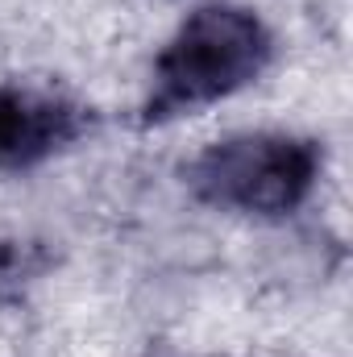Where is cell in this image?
Instances as JSON below:
<instances>
[{
	"mask_svg": "<svg viewBox=\"0 0 353 357\" xmlns=\"http://www.w3.org/2000/svg\"><path fill=\"white\" fill-rule=\"evenodd\" d=\"M274 63V33L266 17L237 0H208L191 8L163 42L150 91L142 100V125H171L195 116L237 91L254 88Z\"/></svg>",
	"mask_w": 353,
	"mask_h": 357,
	"instance_id": "obj_1",
	"label": "cell"
},
{
	"mask_svg": "<svg viewBox=\"0 0 353 357\" xmlns=\"http://www.w3.org/2000/svg\"><path fill=\"white\" fill-rule=\"evenodd\" d=\"M179 175L187 195L212 212L287 220L316 195L324 146L291 129H246L195 150Z\"/></svg>",
	"mask_w": 353,
	"mask_h": 357,
	"instance_id": "obj_2",
	"label": "cell"
},
{
	"mask_svg": "<svg viewBox=\"0 0 353 357\" xmlns=\"http://www.w3.org/2000/svg\"><path fill=\"white\" fill-rule=\"evenodd\" d=\"M100 116L80 96L50 84H0V175H25L75 150L96 133Z\"/></svg>",
	"mask_w": 353,
	"mask_h": 357,
	"instance_id": "obj_3",
	"label": "cell"
},
{
	"mask_svg": "<svg viewBox=\"0 0 353 357\" xmlns=\"http://www.w3.org/2000/svg\"><path fill=\"white\" fill-rule=\"evenodd\" d=\"M54 266V254L46 241L33 237H4L0 233V299L21 295L29 282H38Z\"/></svg>",
	"mask_w": 353,
	"mask_h": 357,
	"instance_id": "obj_4",
	"label": "cell"
},
{
	"mask_svg": "<svg viewBox=\"0 0 353 357\" xmlns=\"http://www.w3.org/2000/svg\"><path fill=\"white\" fill-rule=\"evenodd\" d=\"M208 357H220V354H208Z\"/></svg>",
	"mask_w": 353,
	"mask_h": 357,
	"instance_id": "obj_5",
	"label": "cell"
}]
</instances>
